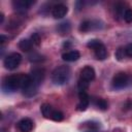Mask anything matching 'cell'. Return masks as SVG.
I'll return each instance as SVG.
<instances>
[{
  "label": "cell",
  "instance_id": "e0dca14e",
  "mask_svg": "<svg viewBox=\"0 0 132 132\" xmlns=\"http://www.w3.org/2000/svg\"><path fill=\"white\" fill-rule=\"evenodd\" d=\"M63 119H64L63 112L60 111V110H58V109H54L53 114H52V117H51V120L56 121V122H60V121H62Z\"/></svg>",
  "mask_w": 132,
  "mask_h": 132
},
{
  "label": "cell",
  "instance_id": "cb8c5ba5",
  "mask_svg": "<svg viewBox=\"0 0 132 132\" xmlns=\"http://www.w3.org/2000/svg\"><path fill=\"white\" fill-rule=\"evenodd\" d=\"M125 53H126V56L132 57V43H129V44L126 45V47H125Z\"/></svg>",
  "mask_w": 132,
  "mask_h": 132
},
{
  "label": "cell",
  "instance_id": "7a4b0ae2",
  "mask_svg": "<svg viewBox=\"0 0 132 132\" xmlns=\"http://www.w3.org/2000/svg\"><path fill=\"white\" fill-rule=\"evenodd\" d=\"M70 77V68L67 65H61L57 68L52 73V80L55 85L61 86L66 84L69 80Z\"/></svg>",
  "mask_w": 132,
  "mask_h": 132
},
{
  "label": "cell",
  "instance_id": "603a6c76",
  "mask_svg": "<svg viewBox=\"0 0 132 132\" xmlns=\"http://www.w3.org/2000/svg\"><path fill=\"white\" fill-rule=\"evenodd\" d=\"M31 41H32L33 44L39 45V43H40V36H39V34L33 33V34L31 35Z\"/></svg>",
  "mask_w": 132,
  "mask_h": 132
},
{
  "label": "cell",
  "instance_id": "6da1fadb",
  "mask_svg": "<svg viewBox=\"0 0 132 132\" xmlns=\"http://www.w3.org/2000/svg\"><path fill=\"white\" fill-rule=\"evenodd\" d=\"M30 82V75L28 74H12L6 76L2 81V90L5 93H11L18 89L23 90Z\"/></svg>",
  "mask_w": 132,
  "mask_h": 132
},
{
  "label": "cell",
  "instance_id": "d6986e66",
  "mask_svg": "<svg viewBox=\"0 0 132 132\" xmlns=\"http://www.w3.org/2000/svg\"><path fill=\"white\" fill-rule=\"evenodd\" d=\"M89 85H90L89 81L79 78L78 81H77V88H78V91H86V90L89 88Z\"/></svg>",
  "mask_w": 132,
  "mask_h": 132
},
{
  "label": "cell",
  "instance_id": "44dd1931",
  "mask_svg": "<svg viewBox=\"0 0 132 132\" xmlns=\"http://www.w3.org/2000/svg\"><path fill=\"white\" fill-rule=\"evenodd\" d=\"M29 60L31 62H40L43 60V58L37 53H32L31 55H29Z\"/></svg>",
  "mask_w": 132,
  "mask_h": 132
},
{
  "label": "cell",
  "instance_id": "30bf717a",
  "mask_svg": "<svg viewBox=\"0 0 132 132\" xmlns=\"http://www.w3.org/2000/svg\"><path fill=\"white\" fill-rule=\"evenodd\" d=\"M68 12V8L66 5L60 3V4H56L54 7H53V10H52V13H53V16L55 19H62L66 15V13Z\"/></svg>",
  "mask_w": 132,
  "mask_h": 132
},
{
  "label": "cell",
  "instance_id": "3957f363",
  "mask_svg": "<svg viewBox=\"0 0 132 132\" xmlns=\"http://www.w3.org/2000/svg\"><path fill=\"white\" fill-rule=\"evenodd\" d=\"M87 46L94 51L95 57L97 60H105L107 58V50L105 45L98 39H92L87 43Z\"/></svg>",
  "mask_w": 132,
  "mask_h": 132
},
{
  "label": "cell",
  "instance_id": "9a60e30c",
  "mask_svg": "<svg viewBox=\"0 0 132 132\" xmlns=\"http://www.w3.org/2000/svg\"><path fill=\"white\" fill-rule=\"evenodd\" d=\"M32 46H33V43L31 40L29 39H22L20 42H19V47L23 51V52H30L32 50Z\"/></svg>",
  "mask_w": 132,
  "mask_h": 132
},
{
  "label": "cell",
  "instance_id": "277c9868",
  "mask_svg": "<svg viewBox=\"0 0 132 132\" xmlns=\"http://www.w3.org/2000/svg\"><path fill=\"white\" fill-rule=\"evenodd\" d=\"M129 84V76L125 72H119L117 73L111 80V86L116 90H121L127 87Z\"/></svg>",
  "mask_w": 132,
  "mask_h": 132
},
{
  "label": "cell",
  "instance_id": "d4e9b609",
  "mask_svg": "<svg viewBox=\"0 0 132 132\" xmlns=\"http://www.w3.org/2000/svg\"><path fill=\"white\" fill-rule=\"evenodd\" d=\"M6 41V37L4 36V35H1L0 36V43H1V45H3V43Z\"/></svg>",
  "mask_w": 132,
  "mask_h": 132
},
{
  "label": "cell",
  "instance_id": "8992f818",
  "mask_svg": "<svg viewBox=\"0 0 132 132\" xmlns=\"http://www.w3.org/2000/svg\"><path fill=\"white\" fill-rule=\"evenodd\" d=\"M44 73H45V71H44L43 68H34L31 71V73L29 74L30 78H31V81L34 85H36L37 87H39L41 85L43 78H44Z\"/></svg>",
  "mask_w": 132,
  "mask_h": 132
},
{
  "label": "cell",
  "instance_id": "9c48e42d",
  "mask_svg": "<svg viewBox=\"0 0 132 132\" xmlns=\"http://www.w3.org/2000/svg\"><path fill=\"white\" fill-rule=\"evenodd\" d=\"M16 128L20 132H31L33 129V122L28 118H24L18 122Z\"/></svg>",
  "mask_w": 132,
  "mask_h": 132
},
{
  "label": "cell",
  "instance_id": "7402d4cb",
  "mask_svg": "<svg viewBox=\"0 0 132 132\" xmlns=\"http://www.w3.org/2000/svg\"><path fill=\"white\" fill-rule=\"evenodd\" d=\"M125 56H126L125 48L120 47V48H118V50H117V52H116V57H117V59H118V60H122V59H124V58H125Z\"/></svg>",
  "mask_w": 132,
  "mask_h": 132
},
{
  "label": "cell",
  "instance_id": "ba28073f",
  "mask_svg": "<svg viewBox=\"0 0 132 132\" xmlns=\"http://www.w3.org/2000/svg\"><path fill=\"white\" fill-rule=\"evenodd\" d=\"M34 3L32 0H14L12 1L13 8L19 12H25L29 9V7Z\"/></svg>",
  "mask_w": 132,
  "mask_h": 132
},
{
  "label": "cell",
  "instance_id": "2e32d148",
  "mask_svg": "<svg viewBox=\"0 0 132 132\" xmlns=\"http://www.w3.org/2000/svg\"><path fill=\"white\" fill-rule=\"evenodd\" d=\"M94 104H95L99 109H101V110H105V109H107V107H108L107 101H106L105 99H103V98H96V99L94 100Z\"/></svg>",
  "mask_w": 132,
  "mask_h": 132
},
{
  "label": "cell",
  "instance_id": "8fae6325",
  "mask_svg": "<svg viewBox=\"0 0 132 132\" xmlns=\"http://www.w3.org/2000/svg\"><path fill=\"white\" fill-rule=\"evenodd\" d=\"M80 78L85 79L87 81H92L95 78V70L93 67L91 66H85L81 70H80Z\"/></svg>",
  "mask_w": 132,
  "mask_h": 132
},
{
  "label": "cell",
  "instance_id": "484cf974",
  "mask_svg": "<svg viewBox=\"0 0 132 132\" xmlns=\"http://www.w3.org/2000/svg\"><path fill=\"white\" fill-rule=\"evenodd\" d=\"M3 20H4V15H3V13H0V23H3Z\"/></svg>",
  "mask_w": 132,
  "mask_h": 132
},
{
  "label": "cell",
  "instance_id": "ffe728a7",
  "mask_svg": "<svg viewBox=\"0 0 132 132\" xmlns=\"http://www.w3.org/2000/svg\"><path fill=\"white\" fill-rule=\"evenodd\" d=\"M123 18H124L125 22L131 23V22H132V8H126Z\"/></svg>",
  "mask_w": 132,
  "mask_h": 132
},
{
  "label": "cell",
  "instance_id": "52a82bcc",
  "mask_svg": "<svg viewBox=\"0 0 132 132\" xmlns=\"http://www.w3.org/2000/svg\"><path fill=\"white\" fill-rule=\"evenodd\" d=\"M78 98H79V102L76 106V109L79 110V111H84L89 106L90 97H89V95L86 91H79L78 92Z\"/></svg>",
  "mask_w": 132,
  "mask_h": 132
},
{
  "label": "cell",
  "instance_id": "4fadbf2b",
  "mask_svg": "<svg viewBox=\"0 0 132 132\" xmlns=\"http://www.w3.org/2000/svg\"><path fill=\"white\" fill-rule=\"evenodd\" d=\"M40 109H41V112H42V116L45 118V119H51L52 114H53V111H54V108L47 104V103H43L41 106H40Z\"/></svg>",
  "mask_w": 132,
  "mask_h": 132
},
{
  "label": "cell",
  "instance_id": "7c38bea8",
  "mask_svg": "<svg viewBox=\"0 0 132 132\" xmlns=\"http://www.w3.org/2000/svg\"><path fill=\"white\" fill-rule=\"evenodd\" d=\"M79 57H80V54L78 51H69V52H66L62 55V59L66 62L76 61L79 59Z\"/></svg>",
  "mask_w": 132,
  "mask_h": 132
},
{
  "label": "cell",
  "instance_id": "5b68a950",
  "mask_svg": "<svg viewBox=\"0 0 132 132\" xmlns=\"http://www.w3.org/2000/svg\"><path fill=\"white\" fill-rule=\"evenodd\" d=\"M21 61H22V56L19 53H11L5 57L3 64L6 69L12 70V69H15L20 65Z\"/></svg>",
  "mask_w": 132,
  "mask_h": 132
},
{
  "label": "cell",
  "instance_id": "ac0fdd59",
  "mask_svg": "<svg viewBox=\"0 0 132 132\" xmlns=\"http://www.w3.org/2000/svg\"><path fill=\"white\" fill-rule=\"evenodd\" d=\"M92 22L91 21H84L79 25V31L80 32H87L92 28Z\"/></svg>",
  "mask_w": 132,
  "mask_h": 132
},
{
  "label": "cell",
  "instance_id": "5bb4252c",
  "mask_svg": "<svg viewBox=\"0 0 132 132\" xmlns=\"http://www.w3.org/2000/svg\"><path fill=\"white\" fill-rule=\"evenodd\" d=\"M71 29V26L69 24V22H63V23H60L58 26H57V31L61 34V35H65L67 34Z\"/></svg>",
  "mask_w": 132,
  "mask_h": 132
}]
</instances>
